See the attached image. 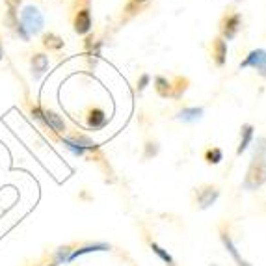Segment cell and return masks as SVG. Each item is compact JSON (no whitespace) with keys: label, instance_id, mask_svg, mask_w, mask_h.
<instances>
[{"label":"cell","instance_id":"277c9868","mask_svg":"<svg viewBox=\"0 0 266 266\" xmlns=\"http://www.w3.org/2000/svg\"><path fill=\"white\" fill-rule=\"evenodd\" d=\"M240 67H253L260 73V76H266V50L264 49H255L251 50L246 60L240 63Z\"/></svg>","mask_w":266,"mask_h":266},{"label":"cell","instance_id":"9c48e42d","mask_svg":"<svg viewBox=\"0 0 266 266\" xmlns=\"http://www.w3.org/2000/svg\"><path fill=\"white\" fill-rule=\"evenodd\" d=\"M218 199V190L212 188V186H205L201 188L198 194V201H199V207L201 209H209L211 205H214V201Z\"/></svg>","mask_w":266,"mask_h":266},{"label":"cell","instance_id":"8fae6325","mask_svg":"<svg viewBox=\"0 0 266 266\" xmlns=\"http://www.w3.org/2000/svg\"><path fill=\"white\" fill-rule=\"evenodd\" d=\"M108 249H110V246H108V244H103V242H97V244H87V246H84V248L73 251L71 257H69V260H73L74 257H80V255H84V253H92V251H108Z\"/></svg>","mask_w":266,"mask_h":266},{"label":"cell","instance_id":"6da1fadb","mask_svg":"<svg viewBox=\"0 0 266 266\" xmlns=\"http://www.w3.org/2000/svg\"><path fill=\"white\" fill-rule=\"evenodd\" d=\"M266 183V138L257 140L255 153L251 158V164L248 167V175L244 181V186L248 190H255Z\"/></svg>","mask_w":266,"mask_h":266},{"label":"cell","instance_id":"3957f363","mask_svg":"<svg viewBox=\"0 0 266 266\" xmlns=\"http://www.w3.org/2000/svg\"><path fill=\"white\" fill-rule=\"evenodd\" d=\"M62 145L67 149L73 156H84L90 149H95L97 145L87 136H73V138H62Z\"/></svg>","mask_w":266,"mask_h":266},{"label":"cell","instance_id":"7a4b0ae2","mask_svg":"<svg viewBox=\"0 0 266 266\" xmlns=\"http://www.w3.org/2000/svg\"><path fill=\"white\" fill-rule=\"evenodd\" d=\"M21 25L25 26L26 32L32 36H37L43 32V26H45V17L43 13L39 12L36 6H25L23 12H21Z\"/></svg>","mask_w":266,"mask_h":266},{"label":"cell","instance_id":"d6986e66","mask_svg":"<svg viewBox=\"0 0 266 266\" xmlns=\"http://www.w3.org/2000/svg\"><path fill=\"white\" fill-rule=\"evenodd\" d=\"M220 160H222V151H220V149H211V151H207V162H209V164H218Z\"/></svg>","mask_w":266,"mask_h":266},{"label":"cell","instance_id":"e0dca14e","mask_svg":"<svg viewBox=\"0 0 266 266\" xmlns=\"http://www.w3.org/2000/svg\"><path fill=\"white\" fill-rule=\"evenodd\" d=\"M151 249H153V251H155V253L158 255V257H160V259L164 260L167 266H173V259H171V255L167 253V251H164L158 244H151Z\"/></svg>","mask_w":266,"mask_h":266},{"label":"cell","instance_id":"484cf974","mask_svg":"<svg viewBox=\"0 0 266 266\" xmlns=\"http://www.w3.org/2000/svg\"><path fill=\"white\" fill-rule=\"evenodd\" d=\"M50 266H56V264H50Z\"/></svg>","mask_w":266,"mask_h":266},{"label":"cell","instance_id":"9a60e30c","mask_svg":"<svg viewBox=\"0 0 266 266\" xmlns=\"http://www.w3.org/2000/svg\"><path fill=\"white\" fill-rule=\"evenodd\" d=\"M222 240H223V244H225V248H227V251H229L231 255H233V259L238 262V266H248L244 260L240 259V255H238V251H236V248H235V244H233V240L229 238V235H222Z\"/></svg>","mask_w":266,"mask_h":266},{"label":"cell","instance_id":"5bb4252c","mask_svg":"<svg viewBox=\"0 0 266 266\" xmlns=\"http://www.w3.org/2000/svg\"><path fill=\"white\" fill-rule=\"evenodd\" d=\"M225 56H227V43L223 39H216L214 43V60H216V65L222 67L225 63Z\"/></svg>","mask_w":266,"mask_h":266},{"label":"cell","instance_id":"2e32d148","mask_svg":"<svg viewBox=\"0 0 266 266\" xmlns=\"http://www.w3.org/2000/svg\"><path fill=\"white\" fill-rule=\"evenodd\" d=\"M45 47H49V49H62L63 47V39H60L58 36L54 34H49V36H45Z\"/></svg>","mask_w":266,"mask_h":266},{"label":"cell","instance_id":"7402d4cb","mask_svg":"<svg viewBox=\"0 0 266 266\" xmlns=\"http://www.w3.org/2000/svg\"><path fill=\"white\" fill-rule=\"evenodd\" d=\"M43 114H45V110L41 106H34V108H32V118L36 119V121H39V123H43Z\"/></svg>","mask_w":266,"mask_h":266},{"label":"cell","instance_id":"52a82bcc","mask_svg":"<svg viewBox=\"0 0 266 266\" xmlns=\"http://www.w3.org/2000/svg\"><path fill=\"white\" fill-rule=\"evenodd\" d=\"M49 56L47 54H36L34 58H32V76L36 78V80H39L41 76H43L47 71H49Z\"/></svg>","mask_w":266,"mask_h":266},{"label":"cell","instance_id":"ffe728a7","mask_svg":"<svg viewBox=\"0 0 266 266\" xmlns=\"http://www.w3.org/2000/svg\"><path fill=\"white\" fill-rule=\"evenodd\" d=\"M69 257H71V248L65 246V248H60L58 249V253H56V260L58 262H69Z\"/></svg>","mask_w":266,"mask_h":266},{"label":"cell","instance_id":"ba28073f","mask_svg":"<svg viewBox=\"0 0 266 266\" xmlns=\"http://www.w3.org/2000/svg\"><path fill=\"white\" fill-rule=\"evenodd\" d=\"M238 30H240V15L233 13V15H229V17L223 21V26H222L223 37L229 41V39H233L238 34Z\"/></svg>","mask_w":266,"mask_h":266},{"label":"cell","instance_id":"7c38bea8","mask_svg":"<svg viewBox=\"0 0 266 266\" xmlns=\"http://www.w3.org/2000/svg\"><path fill=\"white\" fill-rule=\"evenodd\" d=\"M251 138H253V127H251V125H244V127H242L240 145H238V149H236L238 155H242V153L248 149V145L251 143Z\"/></svg>","mask_w":266,"mask_h":266},{"label":"cell","instance_id":"ac0fdd59","mask_svg":"<svg viewBox=\"0 0 266 266\" xmlns=\"http://www.w3.org/2000/svg\"><path fill=\"white\" fill-rule=\"evenodd\" d=\"M155 82H156V92H158V95L167 97V93H169V82L166 78H162V76H158Z\"/></svg>","mask_w":266,"mask_h":266},{"label":"cell","instance_id":"603a6c76","mask_svg":"<svg viewBox=\"0 0 266 266\" xmlns=\"http://www.w3.org/2000/svg\"><path fill=\"white\" fill-rule=\"evenodd\" d=\"M147 84H149V74H142L140 80H138V90H145Z\"/></svg>","mask_w":266,"mask_h":266},{"label":"cell","instance_id":"5b68a950","mask_svg":"<svg viewBox=\"0 0 266 266\" xmlns=\"http://www.w3.org/2000/svg\"><path fill=\"white\" fill-rule=\"evenodd\" d=\"M43 125H47V127H49L52 132H56V134H63V132L67 130L63 118L60 116V114H56V112H52V110H45Z\"/></svg>","mask_w":266,"mask_h":266},{"label":"cell","instance_id":"cb8c5ba5","mask_svg":"<svg viewBox=\"0 0 266 266\" xmlns=\"http://www.w3.org/2000/svg\"><path fill=\"white\" fill-rule=\"evenodd\" d=\"M4 58V50H2V45H0V60Z\"/></svg>","mask_w":266,"mask_h":266},{"label":"cell","instance_id":"30bf717a","mask_svg":"<svg viewBox=\"0 0 266 266\" xmlns=\"http://www.w3.org/2000/svg\"><path fill=\"white\" fill-rule=\"evenodd\" d=\"M87 125H90V129H101V127H105L106 125L105 112L101 110V108H95V110L90 112V116H87Z\"/></svg>","mask_w":266,"mask_h":266},{"label":"cell","instance_id":"8992f818","mask_svg":"<svg viewBox=\"0 0 266 266\" xmlns=\"http://www.w3.org/2000/svg\"><path fill=\"white\" fill-rule=\"evenodd\" d=\"M74 32L80 34V36H86L92 32V15L87 10H80L74 17Z\"/></svg>","mask_w":266,"mask_h":266},{"label":"cell","instance_id":"4fadbf2b","mask_svg":"<svg viewBox=\"0 0 266 266\" xmlns=\"http://www.w3.org/2000/svg\"><path fill=\"white\" fill-rule=\"evenodd\" d=\"M201 116H203V110H201V108H185L183 112H179L177 118H179L181 121H186V123H194V121L201 119Z\"/></svg>","mask_w":266,"mask_h":266},{"label":"cell","instance_id":"44dd1931","mask_svg":"<svg viewBox=\"0 0 266 266\" xmlns=\"http://www.w3.org/2000/svg\"><path fill=\"white\" fill-rule=\"evenodd\" d=\"M15 32H17V36L21 37L23 41H28V39H30V34L26 32V28H25L23 25H21L19 21H15Z\"/></svg>","mask_w":266,"mask_h":266},{"label":"cell","instance_id":"d4e9b609","mask_svg":"<svg viewBox=\"0 0 266 266\" xmlns=\"http://www.w3.org/2000/svg\"><path fill=\"white\" fill-rule=\"evenodd\" d=\"M134 2H145V0H134Z\"/></svg>","mask_w":266,"mask_h":266}]
</instances>
